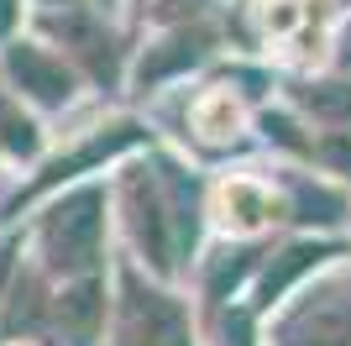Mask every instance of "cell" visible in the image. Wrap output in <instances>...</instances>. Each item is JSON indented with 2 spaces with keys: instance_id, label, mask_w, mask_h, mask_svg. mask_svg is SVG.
<instances>
[{
  "instance_id": "1",
  "label": "cell",
  "mask_w": 351,
  "mask_h": 346,
  "mask_svg": "<svg viewBox=\"0 0 351 346\" xmlns=\"http://www.w3.org/2000/svg\"><path fill=\"white\" fill-rule=\"evenodd\" d=\"M126 200H132L136 242L147 246L152 268H158V273H173L178 252L194 246V184L173 168L136 173L132 184H126Z\"/></svg>"
},
{
  "instance_id": "2",
  "label": "cell",
  "mask_w": 351,
  "mask_h": 346,
  "mask_svg": "<svg viewBox=\"0 0 351 346\" xmlns=\"http://www.w3.org/2000/svg\"><path fill=\"white\" fill-rule=\"evenodd\" d=\"M47 257L63 273H84L95 252H100V194L95 189H79L73 200H63L53 216H47Z\"/></svg>"
},
{
  "instance_id": "3",
  "label": "cell",
  "mask_w": 351,
  "mask_h": 346,
  "mask_svg": "<svg viewBox=\"0 0 351 346\" xmlns=\"http://www.w3.org/2000/svg\"><path fill=\"white\" fill-rule=\"evenodd\" d=\"M289 346H351V288H325L289 320Z\"/></svg>"
},
{
  "instance_id": "4",
  "label": "cell",
  "mask_w": 351,
  "mask_h": 346,
  "mask_svg": "<svg viewBox=\"0 0 351 346\" xmlns=\"http://www.w3.org/2000/svg\"><path fill=\"white\" fill-rule=\"evenodd\" d=\"M126 346H189L184 315L162 294H142L132 284V294H126Z\"/></svg>"
},
{
  "instance_id": "5",
  "label": "cell",
  "mask_w": 351,
  "mask_h": 346,
  "mask_svg": "<svg viewBox=\"0 0 351 346\" xmlns=\"http://www.w3.org/2000/svg\"><path fill=\"white\" fill-rule=\"evenodd\" d=\"M5 69H11V79L27 95H37L43 105H63L73 95L69 89V73H63V63H53V58L43 53V47H32V43H16L11 58H5Z\"/></svg>"
},
{
  "instance_id": "6",
  "label": "cell",
  "mask_w": 351,
  "mask_h": 346,
  "mask_svg": "<svg viewBox=\"0 0 351 346\" xmlns=\"http://www.w3.org/2000/svg\"><path fill=\"white\" fill-rule=\"evenodd\" d=\"M47 27L63 32V37H73V47H79V58L89 63V73H95V79H105V84L116 79V53H110V37H100L84 16H47Z\"/></svg>"
},
{
  "instance_id": "7",
  "label": "cell",
  "mask_w": 351,
  "mask_h": 346,
  "mask_svg": "<svg viewBox=\"0 0 351 346\" xmlns=\"http://www.w3.org/2000/svg\"><path fill=\"white\" fill-rule=\"evenodd\" d=\"M199 58H205V37H199V32H178V37H168V43L142 63V84H152V79H162V73H173V69H189Z\"/></svg>"
},
{
  "instance_id": "8",
  "label": "cell",
  "mask_w": 351,
  "mask_h": 346,
  "mask_svg": "<svg viewBox=\"0 0 351 346\" xmlns=\"http://www.w3.org/2000/svg\"><path fill=\"white\" fill-rule=\"evenodd\" d=\"M320 257H330L325 246H293V252H283V262L273 268V273L263 278V299H273V294H283V288L293 284V278L304 273V268H315Z\"/></svg>"
},
{
  "instance_id": "9",
  "label": "cell",
  "mask_w": 351,
  "mask_h": 346,
  "mask_svg": "<svg viewBox=\"0 0 351 346\" xmlns=\"http://www.w3.org/2000/svg\"><path fill=\"white\" fill-rule=\"evenodd\" d=\"M58 315L69 320L79 336H89V331H95V315H100V288L84 284V288H73V294H63V310H58Z\"/></svg>"
},
{
  "instance_id": "10",
  "label": "cell",
  "mask_w": 351,
  "mask_h": 346,
  "mask_svg": "<svg viewBox=\"0 0 351 346\" xmlns=\"http://www.w3.org/2000/svg\"><path fill=\"white\" fill-rule=\"evenodd\" d=\"M0 137H5V147H11V152H21V158H32V152H37V131H32L27 121H16L11 105H0Z\"/></svg>"
},
{
  "instance_id": "11",
  "label": "cell",
  "mask_w": 351,
  "mask_h": 346,
  "mask_svg": "<svg viewBox=\"0 0 351 346\" xmlns=\"http://www.w3.org/2000/svg\"><path fill=\"white\" fill-rule=\"evenodd\" d=\"M309 105H320V111H336V115H351V89H341V84H320V89H309Z\"/></svg>"
},
{
  "instance_id": "12",
  "label": "cell",
  "mask_w": 351,
  "mask_h": 346,
  "mask_svg": "<svg viewBox=\"0 0 351 346\" xmlns=\"http://www.w3.org/2000/svg\"><path fill=\"white\" fill-rule=\"evenodd\" d=\"M330 158H336L341 168H351V142H330Z\"/></svg>"
},
{
  "instance_id": "13",
  "label": "cell",
  "mask_w": 351,
  "mask_h": 346,
  "mask_svg": "<svg viewBox=\"0 0 351 346\" xmlns=\"http://www.w3.org/2000/svg\"><path fill=\"white\" fill-rule=\"evenodd\" d=\"M5 21H11V0H0V27H5Z\"/></svg>"
},
{
  "instance_id": "14",
  "label": "cell",
  "mask_w": 351,
  "mask_h": 346,
  "mask_svg": "<svg viewBox=\"0 0 351 346\" xmlns=\"http://www.w3.org/2000/svg\"><path fill=\"white\" fill-rule=\"evenodd\" d=\"M346 63H351V37H346Z\"/></svg>"
},
{
  "instance_id": "15",
  "label": "cell",
  "mask_w": 351,
  "mask_h": 346,
  "mask_svg": "<svg viewBox=\"0 0 351 346\" xmlns=\"http://www.w3.org/2000/svg\"><path fill=\"white\" fill-rule=\"evenodd\" d=\"M0 273H5V257H0Z\"/></svg>"
}]
</instances>
